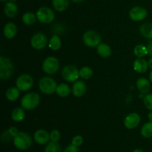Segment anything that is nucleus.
<instances>
[{
    "mask_svg": "<svg viewBox=\"0 0 152 152\" xmlns=\"http://www.w3.org/2000/svg\"><path fill=\"white\" fill-rule=\"evenodd\" d=\"M33 142L32 137L26 132H19L13 138L15 147L21 151H25L30 148Z\"/></svg>",
    "mask_w": 152,
    "mask_h": 152,
    "instance_id": "f257e3e1",
    "label": "nucleus"
},
{
    "mask_svg": "<svg viewBox=\"0 0 152 152\" xmlns=\"http://www.w3.org/2000/svg\"><path fill=\"white\" fill-rule=\"evenodd\" d=\"M14 66L10 58L6 57H0V78L5 80L13 75Z\"/></svg>",
    "mask_w": 152,
    "mask_h": 152,
    "instance_id": "f03ea898",
    "label": "nucleus"
},
{
    "mask_svg": "<svg viewBox=\"0 0 152 152\" xmlns=\"http://www.w3.org/2000/svg\"><path fill=\"white\" fill-rule=\"evenodd\" d=\"M40 103V96L36 92H30L24 95L21 101L22 108L27 110L35 109Z\"/></svg>",
    "mask_w": 152,
    "mask_h": 152,
    "instance_id": "7ed1b4c3",
    "label": "nucleus"
},
{
    "mask_svg": "<svg viewBox=\"0 0 152 152\" xmlns=\"http://www.w3.org/2000/svg\"><path fill=\"white\" fill-rule=\"evenodd\" d=\"M83 40V43L86 46L90 48H94L97 47L100 44L102 37L97 31H94V30H89L85 33Z\"/></svg>",
    "mask_w": 152,
    "mask_h": 152,
    "instance_id": "20e7f679",
    "label": "nucleus"
},
{
    "mask_svg": "<svg viewBox=\"0 0 152 152\" xmlns=\"http://www.w3.org/2000/svg\"><path fill=\"white\" fill-rule=\"evenodd\" d=\"M39 86L42 92L47 95H51L56 91L57 85L53 78L50 77H44L39 80Z\"/></svg>",
    "mask_w": 152,
    "mask_h": 152,
    "instance_id": "39448f33",
    "label": "nucleus"
},
{
    "mask_svg": "<svg viewBox=\"0 0 152 152\" xmlns=\"http://www.w3.org/2000/svg\"><path fill=\"white\" fill-rule=\"evenodd\" d=\"M59 67V61L55 57H48L45 60L42 64L43 71L48 75H53L57 72Z\"/></svg>",
    "mask_w": 152,
    "mask_h": 152,
    "instance_id": "423d86ee",
    "label": "nucleus"
},
{
    "mask_svg": "<svg viewBox=\"0 0 152 152\" xmlns=\"http://www.w3.org/2000/svg\"><path fill=\"white\" fill-rule=\"evenodd\" d=\"M37 18L42 23L48 24L53 22L55 18V14L50 7H42L37 10Z\"/></svg>",
    "mask_w": 152,
    "mask_h": 152,
    "instance_id": "0eeeda50",
    "label": "nucleus"
},
{
    "mask_svg": "<svg viewBox=\"0 0 152 152\" xmlns=\"http://www.w3.org/2000/svg\"><path fill=\"white\" fill-rule=\"evenodd\" d=\"M62 76L66 81L75 82L80 76V71L73 65H67L62 71Z\"/></svg>",
    "mask_w": 152,
    "mask_h": 152,
    "instance_id": "6e6552de",
    "label": "nucleus"
},
{
    "mask_svg": "<svg viewBox=\"0 0 152 152\" xmlns=\"http://www.w3.org/2000/svg\"><path fill=\"white\" fill-rule=\"evenodd\" d=\"M34 80L30 75L22 74L16 79V87L20 91H28L32 87Z\"/></svg>",
    "mask_w": 152,
    "mask_h": 152,
    "instance_id": "1a4fd4ad",
    "label": "nucleus"
},
{
    "mask_svg": "<svg viewBox=\"0 0 152 152\" xmlns=\"http://www.w3.org/2000/svg\"><path fill=\"white\" fill-rule=\"evenodd\" d=\"M31 43L34 49H37V50H41L47 46V37L43 33H37L32 37Z\"/></svg>",
    "mask_w": 152,
    "mask_h": 152,
    "instance_id": "9d476101",
    "label": "nucleus"
},
{
    "mask_svg": "<svg viewBox=\"0 0 152 152\" xmlns=\"http://www.w3.org/2000/svg\"><path fill=\"white\" fill-rule=\"evenodd\" d=\"M148 15L147 10L143 7L141 6H136L134 7L132 10L129 11V16L131 19L135 22L142 21L146 18Z\"/></svg>",
    "mask_w": 152,
    "mask_h": 152,
    "instance_id": "9b49d317",
    "label": "nucleus"
},
{
    "mask_svg": "<svg viewBox=\"0 0 152 152\" xmlns=\"http://www.w3.org/2000/svg\"><path fill=\"white\" fill-rule=\"evenodd\" d=\"M140 116L136 113H132L128 115L124 120V125L128 129H134L139 125Z\"/></svg>",
    "mask_w": 152,
    "mask_h": 152,
    "instance_id": "f8f14e48",
    "label": "nucleus"
},
{
    "mask_svg": "<svg viewBox=\"0 0 152 152\" xmlns=\"http://www.w3.org/2000/svg\"><path fill=\"white\" fill-rule=\"evenodd\" d=\"M34 139L36 142L39 145L48 144L50 140V134L45 130L39 129L34 133Z\"/></svg>",
    "mask_w": 152,
    "mask_h": 152,
    "instance_id": "ddd939ff",
    "label": "nucleus"
},
{
    "mask_svg": "<svg viewBox=\"0 0 152 152\" xmlns=\"http://www.w3.org/2000/svg\"><path fill=\"white\" fill-rule=\"evenodd\" d=\"M86 92V85L82 80H77L74 83L72 86V92L74 96L80 98Z\"/></svg>",
    "mask_w": 152,
    "mask_h": 152,
    "instance_id": "4468645a",
    "label": "nucleus"
},
{
    "mask_svg": "<svg viewBox=\"0 0 152 152\" xmlns=\"http://www.w3.org/2000/svg\"><path fill=\"white\" fill-rule=\"evenodd\" d=\"M4 13L7 17H15L18 13L17 5L13 1H7L4 6Z\"/></svg>",
    "mask_w": 152,
    "mask_h": 152,
    "instance_id": "2eb2a0df",
    "label": "nucleus"
},
{
    "mask_svg": "<svg viewBox=\"0 0 152 152\" xmlns=\"http://www.w3.org/2000/svg\"><path fill=\"white\" fill-rule=\"evenodd\" d=\"M148 68V62L144 58H137L134 62V69L139 73H144L147 71Z\"/></svg>",
    "mask_w": 152,
    "mask_h": 152,
    "instance_id": "dca6fc26",
    "label": "nucleus"
},
{
    "mask_svg": "<svg viewBox=\"0 0 152 152\" xmlns=\"http://www.w3.org/2000/svg\"><path fill=\"white\" fill-rule=\"evenodd\" d=\"M17 33V27L13 22H7L4 27V35L7 39H12Z\"/></svg>",
    "mask_w": 152,
    "mask_h": 152,
    "instance_id": "f3484780",
    "label": "nucleus"
},
{
    "mask_svg": "<svg viewBox=\"0 0 152 152\" xmlns=\"http://www.w3.org/2000/svg\"><path fill=\"white\" fill-rule=\"evenodd\" d=\"M137 87L141 93H148L151 88L150 82L145 77H140L137 81Z\"/></svg>",
    "mask_w": 152,
    "mask_h": 152,
    "instance_id": "a211bd4d",
    "label": "nucleus"
},
{
    "mask_svg": "<svg viewBox=\"0 0 152 152\" xmlns=\"http://www.w3.org/2000/svg\"><path fill=\"white\" fill-rule=\"evenodd\" d=\"M140 31L142 37L145 38L152 40V23L145 22L140 27Z\"/></svg>",
    "mask_w": 152,
    "mask_h": 152,
    "instance_id": "6ab92c4d",
    "label": "nucleus"
},
{
    "mask_svg": "<svg viewBox=\"0 0 152 152\" xmlns=\"http://www.w3.org/2000/svg\"><path fill=\"white\" fill-rule=\"evenodd\" d=\"M96 51L99 54V56L103 58H107L111 56V49L108 44L106 43H101L99 46L96 47Z\"/></svg>",
    "mask_w": 152,
    "mask_h": 152,
    "instance_id": "aec40b11",
    "label": "nucleus"
},
{
    "mask_svg": "<svg viewBox=\"0 0 152 152\" xmlns=\"http://www.w3.org/2000/svg\"><path fill=\"white\" fill-rule=\"evenodd\" d=\"M52 4L55 10L57 11H65L68 7L69 1L68 0H52Z\"/></svg>",
    "mask_w": 152,
    "mask_h": 152,
    "instance_id": "412c9836",
    "label": "nucleus"
},
{
    "mask_svg": "<svg viewBox=\"0 0 152 152\" xmlns=\"http://www.w3.org/2000/svg\"><path fill=\"white\" fill-rule=\"evenodd\" d=\"M25 111H24L23 108H21V107L15 108L11 113L12 119L16 122H22L25 119Z\"/></svg>",
    "mask_w": 152,
    "mask_h": 152,
    "instance_id": "4be33fe9",
    "label": "nucleus"
},
{
    "mask_svg": "<svg viewBox=\"0 0 152 152\" xmlns=\"http://www.w3.org/2000/svg\"><path fill=\"white\" fill-rule=\"evenodd\" d=\"M56 92L60 97H67L71 93V88L66 83H60L56 87Z\"/></svg>",
    "mask_w": 152,
    "mask_h": 152,
    "instance_id": "5701e85b",
    "label": "nucleus"
},
{
    "mask_svg": "<svg viewBox=\"0 0 152 152\" xmlns=\"http://www.w3.org/2000/svg\"><path fill=\"white\" fill-rule=\"evenodd\" d=\"M19 89L17 87H10L6 91V98L10 101H14L19 98Z\"/></svg>",
    "mask_w": 152,
    "mask_h": 152,
    "instance_id": "b1692460",
    "label": "nucleus"
},
{
    "mask_svg": "<svg viewBox=\"0 0 152 152\" xmlns=\"http://www.w3.org/2000/svg\"><path fill=\"white\" fill-rule=\"evenodd\" d=\"M61 45H62L61 40L59 36L57 35L52 36L51 38L50 39V40L48 42L49 48L53 51H56L60 49Z\"/></svg>",
    "mask_w": 152,
    "mask_h": 152,
    "instance_id": "393cba45",
    "label": "nucleus"
},
{
    "mask_svg": "<svg viewBox=\"0 0 152 152\" xmlns=\"http://www.w3.org/2000/svg\"><path fill=\"white\" fill-rule=\"evenodd\" d=\"M141 135L145 138L152 137V122H146L141 128Z\"/></svg>",
    "mask_w": 152,
    "mask_h": 152,
    "instance_id": "a878e982",
    "label": "nucleus"
},
{
    "mask_svg": "<svg viewBox=\"0 0 152 152\" xmlns=\"http://www.w3.org/2000/svg\"><path fill=\"white\" fill-rule=\"evenodd\" d=\"M134 55L139 58H142V57L145 56L148 54L147 46L142 44L137 45V46H135L134 49Z\"/></svg>",
    "mask_w": 152,
    "mask_h": 152,
    "instance_id": "bb28decb",
    "label": "nucleus"
},
{
    "mask_svg": "<svg viewBox=\"0 0 152 152\" xmlns=\"http://www.w3.org/2000/svg\"><path fill=\"white\" fill-rule=\"evenodd\" d=\"M37 19V18L35 16V14H34L33 13H31V12H27V13H25L22 16V21H23V22L25 25H34L36 22Z\"/></svg>",
    "mask_w": 152,
    "mask_h": 152,
    "instance_id": "cd10ccee",
    "label": "nucleus"
},
{
    "mask_svg": "<svg viewBox=\"0 0 152 152\" xmlns=\"http://www.w3.org/2000/svg\"><path fill=\"white\" fill-rule=\"evenodd\" d=\"M44 152H62V148L58 142H49L45 148Z\"/></svg>",
    "mask_w": 152,
    "mask_h": 152,
    "instance_id": "c85d7f7f",
    "label": "nucleus"
},
{
    "mask_svg": "<svg viewBox=\"0 0 152 152\" xmlns=\"http://www.w3.org/2000/svg\"><path fill=\"white\" fill-rule=\"evenodd\" d=\"M93 75V70L88 66H84L80 70V76L84 80H88Z\"/></svg>",
    "mask_w": 152,
    "mask_h": 152,
    "instance_id": "c756f323",
    "label": "nucleus"
},
{
    "mask_svg": "<svg viewBox=\"0 0 152 152\" xmlns=\"http://www.w3.org/2000/svg\"><path fill=\"white\" fill-rule=\"evenodd\" d=\"M143 101L145 107H146L148 110H151L152 111V93L147 94V95L144 97Z\"/></svg>",
    "mask_w": 152,
    "mask_h": 152,
    "instance_id": "7c9ffc66",
    "label": "nucleus"
},
{
    "mask_svg": "<svg viewBox=\"0 0 152 152\" xmlns=\"http://www.w3.org/2000/svg\"><path fill=\"white\" fill-rule=\"evenodd\" d=\"M61 138V134L58 130H53L50 133V140L51 142H57Z\"/></svg>",
    "mask_w": 152,
    "mask_h": 152,
    "instance_id": "2f4dec72",
    "label": "nucleus"
},
{
    "mask_svg": "<svg viewBox=\"0 0 152 152\" xmlns=\"http://www.w3.org/2000/svg\"><path fill=\"white\" fill-rule=\"evenodd\" d=\"M72 145L77 146V147H80L83 145V138L82 136L80 135H77L74 137H73L72 139Z\"/></svg>",
    "mask_w": 152,
    "mask_h": 152,
    "instance_id": "473e14b6",
    "label": "nucleus"
},
{
    "mask_svg": "<svg viewBox=\"0 0 152 152\" xmlns=\"http://www.w3.org/2000/svg\"><path fill=\"white\" fill-rule=\"evenodd\" d=\"M11 138L12 136L9 133L8 130H5V131H3L1 135V140L3 142H8L10 141Z\"/></svg>",
    "mask_w": 152,
    "mask_h": 152,
    "instance_id": "72a5a7b5",
    "label": "nucleus"
},
{
    "mask_svg": "<svg viewBox=\"0 0 152 152\" xmlns=\"http://www.w3.org/2000/svg\"><path fill=\"white\" fill-rule=\"evenodd\" d=\"M63 152H79L78 147L72 144L69 145L68 146H67V148L64 150Z\"/></svg>",
    "mask_w": 152,
    "mask_h": 152,
    "instance_id": "f704fd0d",
    "label": "nucleus"
},
{
    "mask_svg": "<svg viewBox=\"0 0 152 152\" xmlns=\"http://www.w3.org/2000/svg\"><path fill=\"white\" fill-rule=\"evenodd\" d=\"M8 131H9V133L10 134V135L12 136V137H13V138H14V137H16V136L19 133V131H18L17 128H16V127H13V126L10 127V128L8 129Z\"/></svg>",
    "mask_w": 152,
    "mask_h": 152,
    "instance_id": "c9c22d12",
    "label": "nucleus"
},
{
    "mask_svg": "<svg viewBox=\"0 0 152 152\" xmlns=\"http://www.w3.org/2000/svg\"><path fill=\"white\" fill-rule=\"evenodd\" d=\"M147 49H148V55H150L151 58H152V40L148 42V45H147Z\"/></svg>",
    "mask_w": 152,
    "mask_h": 152,
    "instance_id": "e433bc0d",
    "label": "nucleus"
},
{
    "mask_svg": "<svg viewBox=\"0 0 152 152\" xmlns=\"http://www.w3.org/2000/svg\"><path fill=\"white\" fill-rule=\"evenodd\" d=\"M148 67H149L151 69H152V58L149 59V61H148Z\"/></svg>",
    "mask_w": 152,
    "mask_h": 152,
    "instance_id": "4c0bfd02",
    "label": "nucleus"
},
{
    "mask_svg": "<svg viewBox=\"0 0 152 152\" xmlns=\"http://www.w3.org/2000/svg\"><path fill=\"white\" fill-rule=\"evenodd\" d=\"M148 118L150 120V122H152V112H150L148 115Z\"/></svg>",
    "mask_w": 152,
    "mask_h": 152,
    "instance_id": "58836bf2",
    "label": "nucleus"
},
{
    "mask_svg": "<svg viewBox=\"0 0 152 152\" xmlns=\"http://www.w3.org/2000/svg\"><path fill=\"white\" fill-rule=\"evenodd\" d=\"M133 152H144V151L142 150V149L137 148V149H135V150H134Z\"/></svg>",
    "mask_w": 152,
    "mask_h": 152,
    "instance_id": "ea45409f",
    "label": "nucleus"
},
{
    "mask_svg": "<svg viewBox=\"0 0 152 152\" xmlns=\"http://www.w3.org/2000/svg\"><path fill=\"white\" fill-rule=\"evenodd\" d=\"M72 1H74V2H76V3H80L82 2V1H85V0H71Z\"/></svg>",
    "mask_w": 152,
    "mask_h": 152,
    "instance_id": "a19ab883",
    "label": "nucleus"
},
{
    "mask_svg": "<svg viewBox=\"0 0 152 152\" xmlns=\"http://www.w3.org/2000/svg\"><path fill=\"white\" fill-rule=\"evenodd\" d=\"M149 79H150V81H151V83H152V70H151V72H150V75H149Z\"/></svg>",
    "mask_w": 152,
    "mask_h": 152,
    "instance_id": "79ce46f5",
    "label": "nucleus"
},
{
    "mask_svg": "<svg viewBox=\"0 0 152 152\" xmlns=\"http://www.w3.org/2000/svg\"><path fill=\"white\" fill-rule=\"evenodd\" d=\"M10 1H13H13H16V0H10Z\"/></svg>",
    "mask_w": 152,
    "mask_h": 152,
    "instance_id": "37998d69",
    "label": "nucleus"
},
{
    "mask_svg": "<svg viewBox=\"0 0 152 152\" xmlns=\"http://www.w3.org/2000/svg\"><path fill=\"white\" fill-rule=\"evenodd\" d=\"M1 1H7V0H1Z\"/></svg>",
    "mask_w": 152,
    "mask_h": 152,
    "instance_id": "c03bdc74",
    "label": "nucleus"
}]
</instances>
